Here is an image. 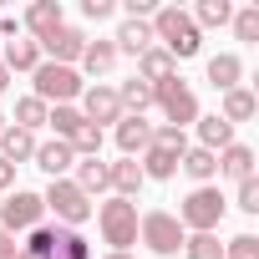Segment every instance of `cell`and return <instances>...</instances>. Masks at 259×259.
I'll return each mask as SVG.
<instances>
[{"label":"cell","instance_id":"cell-44","mask_svg":"<svg viewBox=\"0 0 259 259\" xmlns=\"http://www.w3.org/2000/svg\"><path fill=\"white\" fill-rule=\"evenodd\" d=\"M16 259H31V254H26V249H21V254H16Z\"/></svg>","mask_w":259,"mask_h":259},{"label":"cell","instance_id":"cell-19","mask_svg":"<svg viewBox=\"0 0 259 259\" xmlns=\"http://www.w3.org/2000/svg\"><path fill=\"white\" fill-rule=\"evenodd\" d=\"M71 183L92 198V193H107V188H112V173H107L102 158H76V178H71Z\"/></svg>","mask_w":259,"mask_h":259},{"label":"cell","instance_id":"cell-40","mask_svg":"<svg viewBox=\"0 0 259 259\" xmlns=\"http://www.w3.org/2000/svg\"><path fill=\"white\" fill-rule=\"evenodd\" d=\"M11 183H16V163L0 158V188H11Z\"/></svg>","mask_w":259,"mask_h":259},{"label":"cell","instance_id":"cell-11","mask_svg":"<svg viewBox=\"0 0 259 259\" xmlns=\"http://www.w3.org/2000/svg\"><path fill=\"white\" fill-rule=\"evenodd\" d=\"M46 178H66L71 168H76V153H71V143H61V138H51V143H36V158H31Z\"/></svg>","mask_w":259,"mask_h":259},{"label":"cell","instance_id":"cell-42","mask_svg":"<svg viewBox=\"0 0 259 259\" xmlns=\"http://www.w3.org/2000/svg\"><path fill=\"white\" fill-rule=\"evenodd\" d=\"M11 87V71H6V61H0V92H6Z\"/></svg>","mask_w":259,"mask_h":259},{"label":"cell","instance_id":"cell-17","mask_svg":"<svg viewBox=\"0 0 259 259\" xmlns=\"http://www.w3.org/2000/svg\"><path fill=\"white\" fill-rule=\"evenodd\" d=\"M219 173H224V178H234V183L254 178V148H244V143H229V148L219 153Z\"/></svg>","mask_w":259,"mask_h":259},{"label":"cell","instance_id":"cell-2","mask_svg":"<svg viewBox=\"0 0 259 259\" xmlns=\"http://www.w3.org/2000/svg\"><path fill=\"white\" fill-rule=\"evenodd\" d=\"M36 102H46V107H71V97H81L87 92V81H81V71L76 66H56V61H41L36 71Z\"/></svg>","mask_w":259,"mask_h":259},{"label":"cell","instance_id":"cell-5","mask_svg":"<svg viewBox=\"0 0 259 259\" xmlns=\"http://www.w3.org/2000/svg\"><path fill=\"white\" fill-rule=\"evenodd\" d=\"M41 203L56 213V224H61V229H76L81 219H92V198H87L71 178H51V183H46V193H41Z\"/></svg>","mask_w":259,"mask_h":259},{"label":"cell","instance_id":"cell-21","mask_svg":"<svg viewBox=\"0 0 259 259\" xmlns=\"http://www.w3.org/2000/svg\"><path fill=\"white\" fill-rule=\"evenodd\" d=\"M0 158H6V163H26V158H36V133L0 127Z\"/></svg>","mask_w":259,"mask_h":259},{"label":"cell","instance_id":"cell-12","mask_svg":"<svg viewBox=\"0 0 259 259\" xmlns=\"http://www.w3.org/2000/svg\"><path fill=\"white\" fill-rule=\"evenodd\" d=\"M117 148H122V158H143L153 148V122L148 117H122L117 122Z\"/></svg>","mask_w":259,"mask_h":259},{"label":"cell","instance_id":"cell-18","mask_svg":"<svg viewBox=\"0 0 259 259\" xmlns=\"http://www.w3.org/2000/svg\"><path fill=\"white\" fill-rule=\"evenodd\" d=\"M178 168L203 188V183H213V178H219V153H208V148H188V153L178 158Z\"/></svg>","mask_w":259,"mask_h":259},{"label":"cell","instance_id":"cell-30","mask_svg":"<svg viewBox=\"0 0 259 259\" xmlns=\"http://www.w3.org/2000/svg\"><path fill=\"white\" fill-rule=\"evenodd\" d=\"M81 122H87V117H81L76 107H51V112H46V127H51V133H56L61 143H71V133H76Z\"/></svg>","mask_w":259,"mask_h":259},{"label":"cell","instance_id":"cell-22","mask_svg":"<svg viewBox=\"0 0 259 259\" xmlns=\"http://www.w3.org/2000/svg\"><path fill=\"white\" fill-rule=\"evenodd\" d=\"M208 81H213L219 92H234V87L244 81V61H239L234 51H224V56H208Z\"/></svg>","mask_w":259,"mask_h":259},{"label":"cell","instance_id":"cell-37","mask_svg":"<svg viewBox=\"0 0 259 259\" xmlns=\"http://www.w3.org/2000/svg\"><path fill=\"white\" fill-rule=\"evenodd\" d=\"M153 143H163V148H178V153H188V138L178 133V127H168V122H163V127H153Z\"/></svg>","mask_w":259,"mask_h":259},{"label":"cell","instance_id":"cell-13","mask_svg":"<svg viewBox=\"0 0 259 259\" xmlns=\"http://www.w3.org/2000/svg\"><path fill=\"white\" fill-rule=\"evenodd\" d=\"M41 259H92V244H87L76 229L51 224V244H46V254H41Z\"/></svg>","mask_w":259,"mask_h":259},{"label":"cell","instance_id":"cell-7","mask_svg":"<svg viewBox=\"0 0 259 259\" xmlns=\"http://www.w3.org/2000/svg\"><path fill=\"white\" fill-rule=\"evenodd\" d=\"M138 239H143L153 254H163V259H168V254H178V249H183V239H188V234H183V224H178L168 208H153V213H143V219H138Z\"/></svg>","mask_w":259,"mask_h":259},{"label":"cell","instance_id":"cell-36","mask_svg":"<svg viewBox=\"0 0 259 259\" xmlns=\"http://www.w3.org/2000/svg\"><path fill=\"white\" fill-rule=\"evenodd\" d=\"M244 213H259V178H244L239 183V198H234Z\"/></svg>","mask_w":259,"mask_h":259},{"label":"cell","instance_id":"cell-32","mask_svg":"<svg viewBox=\"0 0 259 259\" xmlns=\"http://www.w3.org/2000/svg\"><path fill=\"white\" fill-rule=\"evenodd\" d=\"M183 254L188 259H224V244H219V234H188Z\"/></svg>","mask_w":259,"mask_h":259},{"label":"cell","instance_id":"cell-16","mask_svg":"<svg viewBox=\"0 0 259 259\" xmlns=\"http://www.w3.org/2000/svg\"><path fill=\"white\" fill-rule=\"evenodd\" d=\"M178 148H163V143H153L143 158H138V168H143V178H173L178 173Z\"/></svg>","mask_w":259,"mask_h":259},{"label":"cell","instance_id":"cell-38","mask_svg":"<svg viewBox=\"0 0 259 259\" xmlns=\"http://www.w3.org/2000/svg\"><path fill=\"white\" fill-rule=\"evenodd\" d=\"M81 16L87 21H107L112 16V0H81Z\"/></svg>","mask_w":259,"mask_h":259},{"label":"cell","instance_id":"cell-23","mask_svg":"<svg viewBox=\"0 0 259 259\" xmlns=\"http://www.w3.org/2000/svg\"><path fill=\"white\" fill-rule=\"evenodd\" d=\"M61 26V0H36V6L26 11V31L41 41V36H51Z\"/></svg>","mask_w":259,"mask_h":259},{"label":"cell","instance_id":"cell-45","mask_svg":"<svg viewBox=\"0 0 259 259\" xmlns=\"http://www.w3.org/2000/svg\"><path fill=\"white\" fill-rule=\"evenodd\" d=\"M0 127H6V112H0Z\"/></svg>","mask_w":259,"mask_h":259},{"label":"cell","instance_id":"cell-33","mask_svg":"<svg viewBox=\"0 0 259 259\" xmlns=\"http://www.w3.org/2000/svg\"><path fill=\"white\" fill-rule=\"evenodd\" d=\"M71 153H76V158H97V153H102V127L81 122L76 133H71Z\"/></svg>","mask_w":259,"mask_h":259},{"label":"cell","instance_id":"cell-4","mask_svg":"<svg viewBox=\"0 0 259 259\" xmlns=\"http://www.w3.org/2000/svg\"><path fill=\"white\" fill-rule=\"evenodd\" d=\"M97 224H102V239L117 249V254H127L138 244V203L133 198H107L102 208H97Z\"/></svg>","mask_w":259,"mask_h":259},{"label":"cell","instance_id":"cell-1","mask_svg":"<svg viewBox=\"0 0 259 259\" xmlns=\"http://www.w3.org/2000/svg\"><path fill=\"white\" fill-rule=\"evenodd\" d=\"M148 26H153V41H163V51H168L173 61H188V56H198V46H203V31H198L193 16L178 11V6H158Z\"/></svg>","mask_w":259,"mask_h":259},{"label":"cell","instance_id":"cell-25","mask_svg":"<svg viewBox=\"0 0 259 259\" xmlns=\"http://www.w3.org/2000/svg\"><path fill=\"white\" fill-rule=\"evenodd\" d=\"M234 143V127L213 112V117H198V148H208V153H224Z\"/></svg>","mask_w":259,"mask_h":259},{"label":"cell","instance_id":"cell-26","mask_svg":"<svg viewBox=\"0 0 259 259\" xmlns=\"http://www.w3.org/2000/svg\"><path fill=\"white\" fill-rule=\"evenodd\" d=\"M117 102H122V112H127V117H143V112L153 107V87L133 76V81H122V87H117Z\"/></svg>","mask_w":259,"mask_h":259},{"label":"cell","instance_id":"cell-14","mask_svg":"<svg viewBox=\"0 0 259 259\" xmlns=\"http://www.w3.org/2000/svg\"><path fill=\"white\" fill-rule=\"evenodd\" d=\"M168 76H178V61H173L163 46H148V51L138 56V81L158 87V81H168Z\"/></svg>","mask_w":259,"mask_h":259},{"label":"cell","instance_id":"cell-6","mask_svg":"<svg viewBox=\"0 0 259 259\" xmlns=\"http://www.w3.org/2000/svg\"><path fill=\"white\" fill-rule=\"evenodd\" d=\"M153 102L163 107V117H168V127H183L188 122H198V97H193V87L183 81V76H168V81H158L153 87Z\"/></svg>","mask_w":259,"mask_h":259},{"label":"cell","instance_id":"cell-29","mask_svg":"<svg viewBox=\"0 0 259 259\" xmlns=\"http://www.w3.org/2000/svg\"><path fill=\"white\" fill-rule=\"evenodd\" d=\"M234 21V6L229 0H198V11H193V26L203 31V26H229Z\"/></svg>","mask_w":259,"mask_h":259},{"label":"cell","instance_id":"cell-27","mask_svg":"<svg viewBox=\"0 0 259 259\" xmlns=\"http://www.w3.org/2000/svg\"><path fill=\"white\" fill-rule=\"evenodd\" d=\"M0 61H6V71H36L41 66V46L36 41H11L0 51Z\"/></svg>","mask_w":259,"mask_h":259},{"label":"cell","instance_id":"cell-10","mask_svg":"<svg viewBox=\"0 0 259 259\" xmlns=\"http://www.w3.org/2000/svg\"><path fill=\"white\" fill-rule=\"evenodd\" d=\"M81 117L92 122V127H117L127 112H122V102H117V87H107V81H97V87H87L81 92Z\"/></svg>","mask_w":259,"mask_h":259},{"label":"cell","instance_id":"cell-3","mask_svg":"<svg viewBox=\"0 0 259 259\" xmlns=\"http://www.w3.org/2000/svg\"><path fill=\"white\" fill-rule=\"evenodd\" d=\"M224 208H229V198L213 188V183H203V188H193L188 198H183V208L173 213L178 224H183V234L193 229V234H213L219 224H224Z\"/></svg>","mask_w":259,"mask_h":259},{"label":"cell","instance_id":"cell-31","mask_svg":"<svg viewBox=\"0 0 259 259\" xmlns=\"http://www.w3.org/2000/svg\"><path fill=\"white\" fill-rule=\"evenodd\" d=\"M46 102H36V97H21L16 102V127H21V133H36V127H46Z\"/></svg>","mask_w":259,"mask_h":259},{"label":"cell","instance_id":"cell-39","mask_svg":"<svg viewBox=\"0 0 259 259\" xmlns=\"http://www.w3.org/2000/svg\"><path fill=\"white\" fill-rule=\"evenodd\" d=\"M21 254V244H16V234H6V229H0V259H16Z\"/></svg>","mask_w":259,"mask_h":259},{"label":"cell","instance_id":"cell-34","mask_svg":"<svg viewBox=\"0 0 259 259\" xmlns=\"http://www.w3.org/2000/svg\"><path fill=\"white\" fill-rule=\"evenodd\" d=\"M234 36H239V41H259V6L234 11Z\"/></svg>","mask_w":259,"mask_h":259},{"label":"cell","instance_id":"cell-41","mask_svg":"<svg viewBox=\"0 0 259 259\" xmlns=\"http://www.w3.org/2000/svg\"><path fill=\"white\" fill-rule=\"evenodd\" d=\"M0 36H21V21L16 16H0Z\"/></svg>","mask_w":259,"mask_h":259},{"label":"cell","instance_id":"cell-43","mask_svg":"<svg viewBox=\"0 0 259 259\" xmlns=\"http://www.w3.org/2000/svg\"><path fill=\"white\" fill-rule=\"evenodd\" d=\"M102 259H133V254H117V249H112V254H102Z\"/></svg>","mask_w":259,"mask_h":259},{"label":"cell","instance_id":"cell-28","mask_svg":"<svg viewBox=\"0 0 259 259\" xmlns=\"http://www.w3.org/2000/svg\"><path fill=\"white\" fill-rule=\"evenodd\" d=\"M81 66H87L92 76H107V71L117 66V46H112V41H87V51H81Z\"/></svg>","mask_w":259,"mask_h":259},{"label":"cell","instance_id":"cell-35","mask_svg":"<svg viewBox=\"0 0 259 259\" xmlns=\"http://www.w3.org/2000/svg\"><path fill=\"white\" fill-rule=\"evenodd\" d=\"M224 254H229V259H259V239H254V234H234V239L224 244Z\"/></svg>","mask_w":259,"mask_h":259},{"label":"cell","instance_id":"cell-9","mask_svg":"<svg viewBox=\"0 0 259 259\" xmlns=\"http://www.w3.org/2000/svg\"><path fill=\"white\" fill-rule=\"evenodd\" d=\"M36 46H41V61H56V66H71V61H81V51H87V36H81L76 26H66V21H61V26H56L51 36H41Z\"/></svg>","mask_w":259,"mask_h":259},{"label":"cell","instance_id":"cell-24","mask_svg":"<svg viewBox=\"0 0 259 259\" xmlns=\"http://www.w3.org/2000/svg\"><path fill=\"white\" fill-rule=\"evenodd\" d=\"M107 173H112V188H117V198H133L148 178H143V168H138V158H122V163H107Z\"/></svg>","mask_w":259,"mask_h":259},{"label":"cell","instance_id":"cell-8","mask_svg":"<svg viewBox=\"0 0 259 259\" xmlns=\"http://www.w3.org/2000/svg\"><path fill=\"white\" fill-rule=\"evenodd\" d=\"M36 224H46V203L31 188H16L6 203H0V229L6 234H31Z\"/></svg>","mask_w":259,"mask_h":259},{"label":"cell","instance_id":"cell-20","mask_svg":"<svg viewBox=\"0 0 259 259\" xmlns=\"http://www.w3.org/2000/svg\"><path fill=\"white\" fill-rule=\"evenodd\" d=\"M112 46H117V51L143 56V51H148V46H158V41H153V26H148V21H122V26H117V36H112Z\"/></svg>","mask_w":259,"mask_h":259},{"label":"cell","instance_id":"cell-15","mask_svg":"<svg viewBox=\"0 0 259 259\" xmlns=\"http://www.w3.org/2000/svg\"><path fill=\"white\" fill-rule=\"evenodd\" d=\"M254 112H259V102H254V92H249V87H234V92H224V102H219V117H224L229 127L249 122Z\"/></svg>","mask_w":259,"mask_h":259}]
</instances>
